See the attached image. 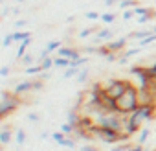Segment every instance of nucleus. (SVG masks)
<instances>
[{
  "instance_id": "f257e3e1",
  "label": "nucleus",
  "mask_w": 156,
  "mask_h": 151,
  "mask_svg": "<svg viewBox=\"0 0 156 151\" xmlns=\"http://www.w3.org/2000/svg\"><path fill=\"white\" fill-rule=\"evenodd\" d=\"M118 103V114L123 118H129L138 107H140V94H138V87H134L132 83L129 85V89L125 90L123 96H119L116 100Z\"/></svg>"
},
{
  "instance_id": "f03ea898",
  "label": "nucleus",
  "mask_w": 156,
  "mask_h": 151,
  "mask_svg": "<svg viewBox=\"0 0 156 151\" xmlns=\"http://www.w3.org/2000/svg\"><path fill=\"white\" fill-rule=\"evenodd\" d=\"M156 114V103H140V107L127 118V122L136 123V125H143L145 122L152 120Z\"/></svg>"
},
{
  "instance_id": "7ed1b4c3",
  "label": "nucleus",
  "mask_w": 156,
  "mask_h": 151,
  "mask_svg": "<svg viewBox=\"0 0 156 151\" xmlns=\"http://www.w3.org/2000/svg\"><path fill=\"white\" fill-rule=\"evenodd\" d=\"M129 85H130V81H125V79H110L103 87V92H105V96H108L112 100H118L119 96L125 94V90L129 89Z\"/></svg>"
},
{
  "instance_id": "20e7f679",
  "label": "nucleus",
  "mask_w": 156,
  "mask_h": 151,
  "mask_svg": "<svg viewBox=\"0 0 156 151\" xmlns=\"http://www.w3.org/2000/svg\"><path fill=\"white\" fill-rule=\"evenodd\" d=\"M90 134L98 136L101 142H107V144H116V142H121L123 138V133H118L114 129H108V127H99V125H94Z\"/></svg>"
},
{
  "instance_id": "39448f33",
  "label": "nucleus",
  "mask_w": 156,
  "mask_h": 151,
  "mask_svg": "<svg viewBox=\"0 0 156 151\" xmlns=\"http://www.w3.org/2000/svg\"><path fill=\"white\" fill-rule=\"evenodd\" d=\"M20 105V100H19V96L13 92H8V90H4L2 92V101H0V118H6L8 114H11L17 107Z\"/></svg>"
},
{
  "instance_id": "423d86ee",
  "label": "nucleus",
  "mask_w": 156,
  "mask_h": 151,
  "mask_svg": "<svg viewBox=\"0 0 156 151\" xmlns=\"http://www.w3.org/2000/svg\"><path fill=\"white\" fill-rule=\"evenodd\" d=\"M129 72L136 78L138 89H149V87L152 85V76H151V72H149V66H140V64H136V66H130Z\"/></svg>"
},
{
  "instance_id": "0eeeda50",
  "label": "nucleus",
  "mask_w": 156,
  "mask_h": 151,
  "mask_svg": "<svg viewBox=\"0 0 156 151\" xmlns=\"http://www.w3.org/2000/svg\"><path fill=\"white\" fill-rule=\"evenodd\" d=\"M57 55L66 57V59H70V61H75V59H79V57H81L79 50H75V48H66V46H61V48L57 50Z\"/></svg>"
},
{
  "instance_id": "6e6552de",
  "label": "nucleus",
  "mask_w": 156,
  "mask_h": 151,
  "mask_svg": "<svg viewBox=\"0 0 156 151\" xmlns=\"http://www.w3.org/2000/svg\"><path fill=\"white\" fill-rule=\"evenodd\" d=\"M127 42H129V37H119V39H114V41H108L107 42V46L112 50V52H123L125 50V46H127Z\"/></svg>"
},
{
  "instance_id": "1a4fd4ad",
  "label": "nucleus",
  "mask_w": 156,
  "mask_h": 151,
  "mask_svg": "<svg viewBox=\"0 0 156 151\" xmlns=\"http://www.w3.org/2000/svg\"><path fill=\"white\" fill-rule=\"evenodd\" d=\"M114 35V30L110 28H101L98 33H96V39H94V44H99V42H105V41H110Z\"/></svg>"
},
{
  "instance_id": "9d476101",
  "label": "nucleus",
  "mask_w": 156,
  "mask_h": 151,
  "mask_svg": "<svg viewBox=\"0 0 156 151\" xmlns=\"http://www.w3.org/2000/svg\"><path fill=\"white\" fill-rule=\"evenodd\" d=\"M30 90H33V81H31V79H30V81H20V83H17L15 89H13V92H15L17 96H22V94H26V92H30Z\"/></svg>"
},
{
  "instance_id": "9b49d317",
  "label": "nucleus",
  "mask_w": 156,
  "mask_h": 151,
  "mask_svg": "<svg viewBox=\"0 0 156 151\" xmlns=\"http://www.w3.org/2000/svg\"><path fill=\"white\" fill-rule=\"evenodd\" d=\"M11 134H13V129L9 125H4L2 131H0V144L2 145H8L9 140H11Z\"/></svg>"
},
{
  "instance_id": "f8f14e48",
  "label": "nucleus",
  "mask_w": 156,
  "mask_h": 151,
  "mask_svg": "<svg viewBox=\"0 0 156 151\" xmlns=\"http://www.w3.org/2000/svg\"><path fill=\"white\" fill-rule=\"evenodd\" d=\"M30 44H31V37H30V39H26V41H22V42H19V48H17V53H15V57H17L19 61L28 53L26 50H28V46H30Z\"/></svg>"
},
{
  "instance_id": "ddd939ff",
  "label": "nucleus",
  "mask_w": 156,
  "mask_h": 151,
  "mask_svg": "<svg viewBox=\"0 0 156 151\" xmlns=\"http://www.w3.org/2000/svg\"><path fill=\"white\" fill-rule=\"evenodd\" d=\"M154 33V30H140V31H130L127 37L129 39H145V37H149V35H152Z\"/></svg>"
},
{
  "instance_id": "4468645a",
  "label": "nucleus",
  "mask_w": 156,
  "mask_h": 151,
  "mask_svg": "<svg viewBox=\"0 0 156 151\" xmlns=\"http://www.w3.org/2000/svg\"><path fill=\"white\" fill-rule=\"evenodd\" d=\"M140 131H141V125H136V123H130V122H127V120H125L123 133H127L129 136H132V134H136V133H140Z\"/></svg>"
},
{
  "instance_id": "2eb2a0df",
  "label": "nucleus",
  "mask_w": 156,
  "mask_h": 151,
  "mask_svg": "<svg viewBox=\"0 0 156 151\" xmlns=\"http://www.w3.org/2000/svg\"><path fill=\"white\" fill-rule=\"evenodd\" d=\"M79 66H68V68H64V74H62V78L64 79H70V78H77V74H79Z\"/></svg>"
},
{
  "instance_id": "dca6fc26",
  "label": "nucleus",
  "mask_w": 156,
  "mask_h": 151,
  "mask_svg": "<svg viewBox=\"0 0 156 151\" xmlns=\"http://www.w3.org/2000/svg\"><path fill=\"white\" fill-rule=\"evenodd\" d=\"M26 39H30V31H24V30H15L13 31V41L15 42H22Z\"/></svg>"
},
{
  "instance_id": "f3484780",
  "label": "nucleus",
  "mask_w": 156,
  "mask_h": 151,
  "mask_svg": "<svg viewBox=\"0 0 156 151\" xmlns=\"http://www.w3.org/2000/svg\"><path fill=\"white\" fill-rule=\"evenodd\" d=\"M53 64H55V66H59V68H68V66L72 64V61H70V59H66V57L55 55V57H53Z\"/></svg>"
},
{
  "instance_id": "a211bd4d",
  "label": "nucleus",
  "mask_w": 156,
  "mask_h": 151,
  "mask_svg": "<svg viewBox=\"0 0 156 151\" xmlns=\"http://www.w3.org/2000/svg\"><path fill=\"white\" fill-rule=\"evenodd\" d=\"M51 138H53V142H57L59 145H62V147H64V144H66V138H68V136H66V134L59 129V131L51 133Z\"/></svg>"
},
{
  "instance_id": "6ab92c4d",
  "label": "nucleus",
  "mask_w": 156,
  "mask_h": 151,
  "mask_svg": "<svg viewBox=\"0 0 156 151\" xmlns=\"http://www.w3.org/2000/svg\"><path fill=\"white\" fill-rule=\"evenodd\" d=\"M66 118H68V123H73V125H77V123H79V120H81V114L79 112H77V111H68L66 112Z\"/></svg>"
},
{
  "instance_id": "aec40b11",
  "label": "nucleus",
  "mask_w": 156,
  "mask_h": 151,
  "mask_svg": "<svg viewBox=\"0 0 156 151\" xmlns=\"http://www.w3.org/2000/svg\"><path fill=\"white\" fill-rule=\"evenodd\" d=\"M44 70H42V66H41V63L39 64H31V66H26L24 68V74H28V76H37V74H42Z\"/></svg>"
},
{
  "instance_id": "412c9836",
  "label": "nucleus",
  "mask_w": 156,
  "mask_h": 151,
  "mask_svg": "<svg viewBox=\"0 0 156 151\" xmlns=\"http://www.w3.org/2000/svg\"><path fill=\"white\" fill-rule=\"evenodd\" d=\"M99 31V28H83L81 31H79V39H87V37H90V35H96Z\"/></svg>"
},
{
  "instance_id": "4be33fe9",
  "label": "nucleus",
  "mask_w": 156,
  "mask_h": 151,
  "mask_svg": "<svg viewBox=\"0 0 156 151\" xmlns=\"http://www.w3.org/2000/svg\"><path fill=\"white\" fill-rule=\"evenodd\" d=\"M149 136H151V131H149L147 127H141V131H140V134H138V144L145 145V142H147Z\"/></svg>"
},
{
  "instance_id": "5701e85b",
  "label": "nucleus",
  "mask_w": 156,
  "mask_h": 151,
  "mask_svg": "<svg viewBox=\"0 0 156 151\" xmlns=\"http://www.w3.org/2000/svg\"><path fill=\"white\" fill-rule=\"evenodd\" d=\"M87 79H88V68H87V66H83V68L79 70V74H77L75 81H77V83H87Z\"/></svg>"
},
{
  "instance_id": "b1692460",
  "label": "nucleus",
  "mask_w": 156,
  "mask_h": 151,
  "mask_svg": "<svg viewBox=\"0 0 156 151\" xmlns=\"http://www.w3.org/2000/svg\"><path fill=\"white\" fill-rule=\"evenodd\" d=\"M75 129H77V125H73V123H68V122L61 125V131H62L66 136H68V134H73V133H75Z\"/></svg>"
},
{
  "instance_id": "393cba45",
  "label": "nucleus",
  "mask_w": 156,
  "mask_h": 151,
  "mask_svg": "<svg viewBox=\"0 0 156 151\" xmlns=\"http://www.w3.org/2000/svg\"><path fill=\"white\" fill-rule=\"evenodd\" d=\"M15 142H17L19 145H22V144L26 142V131H24V129H17V131H15Z\"/></svg>"
},
{
  "instance_id": "a878e982",
  "label": "nucleus",
  "mask_w": 156,
  "mask_h": 151,
  "mask_svg": "<svg viewBox=\"0 0 156 151\" xmlns=\"http://www.w3.org/2000/svg\"><path fill=\"white\" fill-rule=\"evenodd\" d=\"M132 6H138L136 0H121V2L118 4V8H119V9H123V11H125V9H130Z\"/></svg>"
},
{
  "instance_id": "bb28decb",
  "label": "nucleus",
  "mask_w": 156,
  "mask_h": 151,
  "mask_svg": "<svg viewBox=\"0 0 156 151\" xmlns=\"http://www.w3.org/2000/svg\"><path fill=\"white\" fill-rule=\"evenodd\" d=\"M96 53H98L99 57H105V59H107V57H108V55L112 53V50H110L108 46H98V50H96Z\"/></svg>"
},
{
  "instance_id": "cd10ccee",
  "label": "nucleus",
  "mask_w": 156,
  "mask_h": 151,
  "mask_svg": "<svg viewBox=\"0 0 156 151\" xmlns=\"http://www.w3.org/2000/svg\"><path fill=\"white\" fill-rule=\"evenodd\" d=\"M99 20L105 22V24H110V22L116 20V13H101V19Z\"/></svg>"
},
{
  "instance_id": "c85d7f7f",
  "label": "nucleus",
  "mask_w": 156,
  "mask_h": 151,
  "mask_svg": "<svg viewBox=\"0 0 156 151\" xmlns=\"http://www.w3.org/2000/svg\"><path fill=\"white\" fill-rule=\"evenodd\" d=\"M41 66H42L44 72H48L51 66H55V64H53V57H46V59H42V61H41Z\"/></svg>"
},
{
  "instance_id": "c756f323",
  "label": "nucleus",
  "mask_w": 156,
  "mask_h": 151,
  "mask_svg": "<svg viewBox=\"0 0 156 151\" xmlns=\"http://www.w3.org/2000/svg\"><path fill=\"white\" fill-rule=\"evenodd\" d=\"M151 13V8H145V6H136L134 8V15L136 17H141V15H147Z\"/></svg>"
},
{
  "instance_id": "7c9ffc66",
  "label": "nucleus",
  "mask_w": 156,
  "mask_h": 151,
  "mask_svg": "<svg viewBox=\"0 0 156 151\" xmlns=\"http://www.w3.org/2000/svg\"><path fill=\"white\" fill-rule=\"evenodd\" d=\"M33 61H35V57H33V55H31L30 52H28V53H26V55H24V57L20 59V63H22L24 66H31V64H33Z\"/></svg>"
},
{
  "instance_id": "2f4dec72",
  "label": "nucleus",
  "mask_w": 156,
  "mask_h": 151,
  "mask_svg": "<svg viewBox=\"0 0 156 151\" xmlns=\"http://www.w3.org/2000/svg\"><path fill=\"white\" fill-rule=\"evenodd\" d=\"M61 46H62V42H61V41H50L46 48H48L50 52H57V50H59Z\"/></svg>"
},
{
  "instance_id": "473e14b6",
  "label": "nucleus",
  "mask_w": 156,
  "mask_h": 151,
  "mask_svg": "<svg viewBox=\"0 0 156 151\" xmlns=\"http://www.w3.org/2000/svg\"><path fill=\"white\" fill-rule=\"evenodd\" d=\"M87 63H88V57L81 55L79 59H75V61H72V66H79V68H83V64H87Z\"/></svg>"
},
{
  "instance_id": "72a5a7b5",
  "label": "nucleus",
  "mask_w": 156,
  "mask_h": 151,
  "mask_svg": "<svg viewBox=\"0 0 156 151\" xmlns=\"http://www.w3.org/2000/svg\"><path fill=\"white\" fill-rule=\"evenodd\" d=\"M138 53H140V48H129V50L123 52V55H125L127 59H130V57H134V55H138Z\"/></svg>"
},
{
  "instance_id": "f704fd0d",
  "label": "nucleus",
  "mask_w": 156,
  "mask_h": 151,
  "mask_svg": "<svg viewBox=\"0 0 156 151\" xmlns=\"http://www.w3.org/2000/svg\"><path fill=\"white\" fill-rule=\"evenodd\" d=\"M108 151H130V144H121V145H114Z\"/></svg>"
},
{
  "instance_id": "c9c22d12",
  "label": "nucleus",
  "mask_w": 156,
  "mask_h": 151,
  "mask_svg": "<svg viewBox=\"0 0 156 151\" xmlns=\"http://www.w3.org/2000/svg\"><path fill=\"white\" fill-rule=\"evenodd\" d=\"M152 17H154V11H151V13H147V15L138 17V22H140V24H145V22H147V20H151Z\"/></svg>"
},
{
  "instance_id": "e433bc0d",
  "label": "nucleus",
  "mask_w": 156,
  "mask_h": 151,
  "mask_svg": "<svg viewBox=\"0 0 156 151\" xmlns=\"http://www.w3.org/2000/svg\"><path fill=\"white\" fill-rule=\"evenodd\" d=\"M13 42H15V41H13V33H9V35H6V37H4L2 46H4V48H8V46H11Z\"/></svg>"
},
{
  "instance_id": "4c0bfd02",
  "label": "nucleus",
  "mask_w": 156,
  "mask_h": 151,
  "mask_svg": "<svg viewBox=\"0 0 156 151\" xmlns=\"http://www.w3.org/2000/svg\"><path fill=\"white\" fill-rule=\"evenodd\" d=\"M87 19L88 20H98V19H101V15L96 13V11H87Z\"/></svg>"
},
{
  "instance_id": "58836bf2",
  "label": "nucleus",
  "mask_w": 156,
  "mask_h": 151,
  "mask_svg": "<svg viewBox=\"0 0 156 151\" xmlns=\"http://www.w3.org/2000/svg\"><path fill=\"white\" fill-rule=\"evenodd\" d=\"M134 17V9H125L123 11V20H130Z\"/></svg>"
},
{
  "instance_id": "ea45409f",
  "label": "nucleus",
  "mask_w": 156,
  "mask_h": 151,
  "mask_svg": "<svg viewBox=\"0 0 156 151\" xmlns=\"http://www.w3.org/2000/svg\"><path fill=\"white\" fill-rule=\"evenodd\" d=\"M26 24H28V20H24V19H19V20H15V30H22Z\"/></svg>"
},
{
  "instance_id": "a19ab883",
  "label": "nucleus",
  "mask_w": 156,
  "mask_h": 151,
  "mask_svg": "<svg viewBox=\"0 0 156 151\" xmlns=\"http://www.w3.org/2000/svg\"><path fill=\"white\" fill-rule=\"evenodd\" d=\"M42 87H44V81H42V79H35V81H33V90H35V92L41 90Z\"/></svg>"
},
{
  "instance_id": "79ce46f5",
  "label": "nucleus",
  "mask_w": 156,
  "mask_h": 151,
  "mask_svg": "<svg viewBox=\"0 0 156 151\" xmlns=\"http://www.w3.org/2000/svg\"><path fill=\"white\" fill-rule=\"evenodd\" d=\"M50 53H51V52H50L48 48H44V50H41V53H39V59L42 61V59H46V57H50Z\"/></svg>"
},
{
  "instance_id": "37998d69",
  "label": "nucleus",
  "mask_w": 156,
  "mask_h": 151,
  "mask_svg": "<svg viewBox=\"0 0 156 151\" xmlns=\"http://www.w3.org/2000/svg\"><path fill=\"white\" fill-rule=\"evenodd\" d=\"M28 120H30V122H39L41 116H39L37 112H28Z\"/></svg>"
},
{
  "instance_id": "c03bdc74",
  "label": "nucleus",
  "mask_w": 156,
  "mask_h": 151,
  "mask_svg": "<svg viewBox=\"0 0 156 151\" xmlns=\"http://www.w3.org/2000/svg\"><path fill=\"white\" fill-rule=\"evenodd\" d=\"M79 151H98V147H94V145H88V144H85V145H81V147H79Z\"/></svg>"
},
{
  "instance_id": "a18cd8bd",
  "label": "nucleus",
  "mask_w": 156,
  "mask_h": 151,
  "mask_svg": "<svg viewBox=\"0 0 156 151\" xmlns=\"http://www.w3.org/2000/svg\"><path fill=\"white\" fill-rule=\"evenodd\" d=\"M130 151H143L141 144H130Z\"/></svg>"
},
{
  "instance_id": "49530a36",
  "label": "nucleus",
  "mask_w": 156,
  "mask_h": 151,
  "mask_svg": "<svg viewBox=\"0 0 156 151\" xmlns=\"http://www.w3.org/2000/svg\"><path fill=\"white\" fill-rule=\"evenodd\" d=\"M9 72H11V68H9V66H4L2 70H0V76H2V78H6V76H9Z\"/></svg>"
},
{
  "instance_id": "de8ad7c7",
  "label": "nucleus",
  "mask_w": 156,
  "mask_h": 151,
  "mask_svg": "<svg viewBox=\"0 0 156 151\" xmlns=\"http://www.w3.org/2000/svg\"><path fill=\"white\" fill-rule=\"evenodd\" d=\"M121 0H105V4L107 6H114V4H119Z\"/></svg>"
},
{
  "instance_id": "09e8293b",
  "label": "nucleus",
  "mask_w": 156,
  "mask_h": 151,
  "mask_svg": "<svg viewBox=\"0 0 156 151\" xmlns=\"http://www.w3.org/2000/svg\"><path fill=\"white\" fill-rule=\"evenodd\" d=\"M96 50H98L96 46H87L85 48V52H88V53H96Z\"/></svg>"
},
{
  "instance_id": "8fccbe9b",
  "label": "nucleus",
  "mask_w": 156,
  "mask_h": 151,
  "mask_svg": "<svg viewBox=\"0 0 156 151\" xmlns=\"http://www.w3.org/2000/svg\"><path fill=\"white\" fill-rule=\"evenodd\" d=\"M41 79H42V81L50 79V72H42V74H41Z\"/></svg>"
},
{
  "instance_id": "3c124183",
  "label": "nucleus",
  "mask_w": 156,
  "mask_h": 151,
  "mask_svg": "<svg viewBox=\"0 0 156 151\" xmlns=\"http://www.w3.org/2000/svg\"><path fill=\"white\" fill-rule=\"evenodd\" d=\"M11 13H13V15H19V13H20V9H19V8H13V9H11Z\"/></svg>"
},
{
  "instance_id": "603ef678",
  "label": "nucleus",
  "mask_w": 156,
  "mask_h": 151,
  "mask_svg": "<svg viewBox=\"0 0 156 151\" xmlns=\"http://www.w3.org/2000/svg\"><path fill=\"white\" fill-rule=\"evenodd\" d=\"M154 33H156V28H154Z\"/></svg>"
}]
</instances>
